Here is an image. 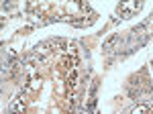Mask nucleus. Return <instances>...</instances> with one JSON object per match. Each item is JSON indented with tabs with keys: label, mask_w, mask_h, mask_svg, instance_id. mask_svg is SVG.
I'll use <instances>...</instances> for the list:
<instances>
[{
	"label": "nucleus",
	"mask_w": 153,
	"mask_h": 114,
	"mask_svg": "<svg viewBox=\"0 0 153 114\" xmlns=\"http://www.w3.org/2000/svg\"><path fill=\"white\" fill-rule=\"evenodd\" d=\"M139 8H141L139 2H135V4H120V6H118V12H125V14L129 16L131 10H139Z\"/></svg>",
	"instance_id": "f257e3e1"
}]
</instances>
